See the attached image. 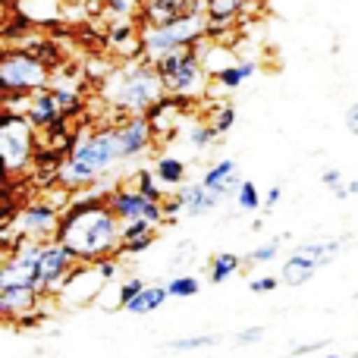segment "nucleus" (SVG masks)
Here are the masks:
<instances>
[{
	"mask_svg": "<svg viewBox=\"0 0 358 358\" xmlns=\"http://www.w3.org/2000/svg\"><path fill=\"white\" fill-rule=\"evenodd\" d=\"M340 245H343V239H321V242H305V245H299L296 252L308 255L317 267H327L330 261L340 255Z\"/></svg>",
	"mask_w": 358,
	"mask_h": 358,
	"instance_id": "nucleus-28",
	"label": "nucleus"
},
{
	"mask_svg": "<svg viewBox=\"0 0 358 358\" xmlns=\"http://www.w3.org/2000/svg\"><path fill=\"white\" fill-rule=\"evenodd\" d=\"M69 3H88V0H69Z\"/></svg>",
	"mask_w": 358,
	"mask_h": 358,
	"instance_id": "nucleus-46",
	"label": "nucleus"
},
{
	"mask_svg": "<svg viewBox=\"0 0 358 358\" xmlns=\"http://www.w3.org/2000/svg\"><path fill=\"white\" fill-rule=\"evenodd\" d=\"M117 142H120V157H123V161H132V157L145 155V151L157 142L148 113H132V117L120 120L117 123Z\"/></svg>",
	"mask_w": 358,
	"mask_h": 358,
	"instance_id": "nucleus-14",
	"label": "nucleus"
},
{
	"mask_svg": "<svg viewBox=\"0 0 358 358\" xmlns=\"http://www.w3.org/2000/svg\"><path fill=\"white\" fill-rule=\"evenodd\" d=\"M29 120L38 126L41 132H66V110H63L60 98H57L54 85L44 88V92H35L31 94V110H29Z\"/></svg>",
	"mask_w": 358,
	"mask_h": 358,
	"instance_id": "nucleus-16",
	"label": "nucleus"
},
{
	"mask_svg": "<svg viewBox=\"0 0 358 358\" xmlns=\"http://www.w3.org/2000/svg\"><path fill=\"white\" fill-rule=\"evenodd\" d=\"M189 258H192V242L185 239V242H179V252L170 258V267H179L182 261H189Z\"/></svg>",
	"mask_w": 358,
	"mask_h": 358,
	"instance_id": "nucleus-43",
	"label": "nucleus"
},
{
	"mask_svg": "<svg viewBox=\"0 0 358 358\" xmlns=\"http://www.w3.org/2000/svg\"><path fill=\"white\" fill-rule=\"evenodd\" d=\"M3 16L50 31L69 25V0H3Z\"/></svg>",
	"mask_w": 358,
	"mask_h": 358,
	"instance_id": "nucleus-9",
	"label": "nucleus"
},
{
	"mask_svg": "<svg viewBox=\"0 0 358 358\" xmlns=\"http://www.w3.org/2000/svg\"><path fill=\"white\" fill-rule=\"evenodd\" d=\"M110 208L117 210V217L123 223H132V220H148L155 223L157 229L167 223V210H164V201H151L145 198L136 185H117V189L107 195Z\"/></svg>",
	"mask_w": 358,
	"mask_h": 358,
	"instance_id": "nucleus-11",
	"label": "nucleus"
},
{
	"mask_svg": "<svg viewBox=\"0 0 358 358\" xmlns=\"http://www.w3.org/2000/svg\"><path fill=\"white\" fill-rule=\"evenodd\" d=\"M233 340H236V346H248V343H258V340H264V327H245V330H239Z\"/></svg>",
	"mask_w": 358,
	"mask_h": 358,
	"instance_id": "nucleus-39",
	"label": "nucleus"
},
{
	"mask_svg": "<svg viewBox=\"0 0 358 358\" xmlns=\"http://www.w3.org/2000/svg\"><path fill=\"white\" fill-rule=\"evenodd\" d=\"M223 334H198V336H182V340H170L167 349L173 352H195V349H210V346H220Z\"/></svg>",
	"mask_w": 358,
	"mask_h": 358,
	"instance_id": "nucleus-31",
	"label": "nucleus"
},
{
	"mask_svg": "<svg viewBox=\"0 0 358 358\" xmlns=\"http://www.w3.org/2000/svg\"><path fill=\"white\" fill-rule=\"evenodd\" d=\"M142 29H145V60L157 63L179 48H192V44L204 41L210 35V16L208 10H195L167 25H142Z\"/></svg>",
	"mask_w": 358,
	"mask_h": 358,
	"instance_id": "nucleus-6",
	"label": "nucleus"
},
{
	"mask_svg": "<svg viewBox=\"0 0 358 358\" xmlns=\"http://www.w3.org/2000/svg\"><path fill=\"white\" fill-rule=\"evenodd\" d=\"M280 245H283V239H271V242H267V245H261V248H255V252H248L245 264H267V261H273V258H277Z\"/></svg>",
	"mask_w": 358,
	"mask_h": 358,
	"instance_id": "nucleus-34",
	"label": "nucleus"
},
{
	"mask_svg": "<svg viewBox=\"0 0 358 358\" xmlns=\"http://www.w3.org/2000/svg\"><path fill=\"white\" fill-rule=\"evenodd\" d=\"M151 167H155L157 179H161L170 192H176L182 182H189V179H185L189 176V167H185V161L182 157H176V155H157Z\"/></svg>",
	"mask_w": 358,
	"mask_h": 358,
	"instance_id": "nucleus-24",
	"label": "nucleus"
},
{
	"mask_svg": "<svg viewBox=\"0 0 358 358\" xmlns=\"http://www.w3.org/2000/svg\"><path fill=\"white\" fill-rule=\"evenodd\" d=\"M117 258H120V255H110V258L94 261V264H98V273L107 280V283H110V280H117V271H120V261Z\"/></svg>",
	"mask_w": 358,
	"mask_h": 358,
	"instance_id": "nucleus-37",
	"label": "nucleus"
},
{
	"mask_svg": "<svg viewBox=\"0 0 358 358\" xmlns=\"http://www.w3.org/2000/svg\"><path fill=\"white\" fill-rule=\"evenodd\" d=\"M167 98V85H164L161 73L151 60L126 63L123 69L113 73L110 82V104L117 107L123 117L132 113H148L157 101Z\"/></svg>",
	"mask_w": 358,
	"mask_h": 358,
	"instance_id": "nucleus-3",
	"label": "nucleus"
},
{
	"mask_svg": "<svg viewBox=\"0 0 358 358\" xmlns=\"http://www.w3.org/2000/svg\"><path fill=\"white\" fill-rule=\"evenodd\" d=\"M50 85H54V69L44 57H38L35 50L3 48V54H0V94H35Z\"/></svg>",
	"mask_w": 358,
	"mask_h": 358,
	"instance_id": "nucleus-7",
	"label": "nucleus"
},
{
	"mask_svg": "<svg viewBox=\"0 0 358 358\" xmlns=\"http://www.w3.org/2000/svg\"><path fill=\"white\" fill-rule=\"evenodd\" d=\"M349 185V195H358V179H352V182H346Z\"/></svg>",
	"mask_w": 358,
	"mask_h": 358,
	"instance_id": "nucleus-45",
	"label": "nucleus"
},
{
	"mask_svg": "<svg viewBox=\"0 0 358 358\" xmlns=\"http://www.w3.org/2000/svg\"><path fill=\"white\" fill-rule=\"evenodd\" d=\"M185 142H189L192 151H208L214 142H220L214 132V126L208 123V120H192L189 126H185Z\"/></svg>",
	"mask_w": 358,
	"mask_h": 358,
	"instance_id": "nucleus-29",
	"label": "nucleus"
},
{
	"mask_svg": "<svg viewBox=\"0 0 358 358\" xmlns=\"http://www.w3.org/2000/svg\"><path fill=\"white\" fill-rule=\"evenodd\" d=\"M198 44H192V48H179V50H173V54L164 57V60L155 63L157 73H161V79H164V85H167V94L176 98L179 104H185V107L198 104V101H208L210 82H214V76L208 73L201 54H198Z\"/></svg>",
	"mask_w": 358,
	"mask_h": 358,
	"instance_id": "nucleus-4",
	"label": "nucleus"
},
{
	"mask_svg": "<svg viewBox=\"0 0 358 358\" xmlns=\"http://www.w3.org/2000/svg\"><path fill=\"white\" fill-rule=\"evenodd\" d=\"M38 132L41 129L29 117L0 110V157H3V170L10 182L35 167L38 155H41Z\"/></svg>",
	"mask_w": 358,
	"mask_h": 358,
	"instance_id": "nucleus-5",
	"label": "nucleus"
},
{
	"mask_svg": "<svg viewBox=\"0 0 358 358\" xmlns=\"http://www.w3.org/2000/svg\"><path fill=\"white\" fill-rule=\"evenodd\" d=\"M167 289L173 299H195L201 292V283L198 277H189V273H176V277L167 280Z\"/></svg>",
	"mask_w": 358,
	"mask_h": 358,
	"instance_id": "nucleus-32",
	"label": "nucleus"
},
{
	"mask_svg": "<svg viewBox=\"0 0 358 358\" xmlns=\"http://www.w3.org/2000/svg\"><path fill=\"white\" fill-rule=\"evenodd\" d=\"M142 289H145V280H142V277L120 280V296H123V308H126V302H132V299H136Z\"/></svg>",
	"mask_w": 358,
	"mask_h": 358,
	"instance_id": "nucleus-35",
	"label": "nucleus"
},
{
	"mask_svg": "<svg viewBox=\"0 0 358 358\" xmlns=\"http://www.w3.org/2000/svg\"><path fill=\"white\" fill-rule=\"evenodd\" d=\"M346 358H358V352H355V355H346Z\"/></svg>",
	"mask_w": 358,
	"mask_h": 358,
	"instance_id": "nucleus-48",
	"label": "nucleus"
},
{
	"mask_svg": "<svg viewBox=\"0 0 358 358\" xmlns=\"http://www.w3.org/2000/svg\"><path fill=\"white\" fill-rule=\"evenodd\" d=\"M346 129L352 132V136H358V101L352 107H346Z\"/></svg>",
	"mask_w": 358,
	"mask_h": 358,
	"instance_id": "nucleus-44",
	"label": "nucleus"
},
{
	"mask_svg": "<svg viewBox=\"0 0 358 358\" xmlns=\"http://www.w3.org/2000/svg\"><path fill=\"white\" fill-rule=\"evenodd\" d=\"M107 54L120 57L123 63H136L145 60V29L138 19H117L107 29Z\"/></svg>",
	"mask_w": 358,
	"mask_h": 358,
	"instance_id": "nucleus-12",
	"label": "nucleus"
},
{
	"mask_svg": "<svg viewBox=\"0 0 358 358\" xmlns=\"http://www.w3.org/2000/svg\"><path fill=\"white\" fill-rule=\"evenodd\" d=\"M79 264L82 261L63 242H44L41 258H38V289H41V296H57Z\"/></svg>",
	"mask_w": 358,
	"mask_h": 358,
	"instance_id": "nucleus-10",
	"label": "nucleus"
},
{
	"mask_svg": "<svg viewBox=\"0 0 358 358\" xmlns=\"http://www.w3.org/2000/svg\"><path fill=\"white\" fill-rule=\"evenodd\" d=\"M283 283L280 277H258V280H248V289L258 292V296H264V292H273L277 286Z\"/></svg>",
	"mask_w": 358,
	"mask_h": 358,
	"instance_id": "nucleus-38",
	"label": "nucleus"
},
{
	"mask_svg": "<svg viewBox=\"0 0 358 358\" xmlns=\"http://www.w3.org/2000/svg\"><path fill=\"white\" fill-rule=\"evenodd\" d=\"M176 192L182 195V201H185V214H189V217L210 214V210H217V208H220V201H223V198H220V195H214V192H210L208 185L201 182V179H198V182H182Z\"/></svg>",
	"mask_w": 358,
	"mask_h": 358,
	"instance_id": "nucleus-21",
	"label": "nucleus"
},
{
	"mask_svg": "<svg viewBox=\"0 0 358 358\" xmlns=\"http://www.w3.org/2000/svg\"><path fill=\"white\" fill-rule=\"evenodd\" d=\"M120 157L117 126H98V129H82L79 136L73 132V148L57 167V179L63 189H85L98 176L110 173Z\"/></svg>",
	"mask_w": 358,
	"mask_h": 358,
	"instance_id": "nucleus-2",
	"label": "nucleus"
},
{
	"mask_svg": "<svg viewBox=\"0 0 358 358\" xmlns=\"http://www.w3.org/2000/svg\"><path fill=\"white\" fill-rule=\"evenodd\" d=\"M321 271V267L315 264V261L308 258V255H302V252H296V255H289V258L283 261V271H280V280H283V286H302V283H308L315 273Z\"/></svg>",
	"mask_w": 358,
	"mask_h": 358,
	"instance_id": "nucleus-23",
	"label": "nucleus"
},
{
	"mask_svg": "<svg viewBox=\"0 0 358 358\" xmlns=\"http://www.w3.org/2000/svg\"><path fill=\"white\" fill-rule=\"evenodd\" d=\"M248 0H208V16H210V31L217 29H236L242 19Z\"/></svg>",
	"mask_w": 358,
	"mask_h": 358,
	"instance_id": "nucleus-22",
	"label": "nucleus"
},
{
	"mask_svg": "<svg viewBox=\"0 0 358 358\" xmlns=\"http://www.w3.org/2000/svg\"><path fill=\"white\" fill-rule=\"evenodd\" d=\"M185 110H189V107L179 104V101L170 98V94L164 101H157V104L148 110V120H151V126H155V136L157 138H173L176 126H179V120H182Z\"/></svg>",
	"mask_w": 358,
	"mask_h": 358,
	"instance_id": "nucleus-20",
	"label": "nucleus"
},
{
	"mask_svg": "<svg viewBox=\"0 0 358 358\" xmlns=\"http://www.w3.org/2000/svg\"><path fill=\"white\" fill-rule=\"evenodd\" d=\"M38 302H41V292L35 286H22V283L0 286V315H3L6 324H16L22 315L35 311Z\"/></svg>",
	"mask_w": 358,
	"mask_h": 358,
	"instance_id": "nucleus-17",
	"label": "nucleus"
},
{
	"mask_svg": "<svg viewBox=\"0 0 358 358\" xmlns=\"http://www.w3.org/2000/svg\"><path fill=\"white\" fill-rule=\"evenodd\" d=\"M132 185H136L138 192H142L145 198H151V201H164L167 198V185L157 179V173H155V167H142V170H136L132 173Z\"/></svg>",
	"mask_w": 358,
	"mask_h": 358,
	"instance_id": "nucleus-27",
	"label": "nucleus"
},
{
	"mask_svg": "<svg viewBox=\"0 0 358 358\" xmlns=\"http://www.w3.org/2000/svg\"><path fill=\"white\" fill-rule=\"evenodd\" d=\"M204 120L214 126L217 138H223V136H227V132L236 126V107H233V104H223V101H210L208 117H204Z\"/></svg>",
	"mask_w": 358,
	"mask_h": 358,
	"instance_id": "nucleus-30",
	"label": "nucleus"
},
{
	"mask_svg": "<svg viewBox=\"0 0 358 358\" xmlns=\"http://www.w3.org/2000/svg\"><path fill=\"white\" fill-rule=\"evenodd\" d=\"M245 264V258H239L236 252H217L214 258H210V264H208V277H210V283H227L233 273H239V267Z\"/></svg>",
	"mask_w": 358,
	"mask_h": 358,
	"instance_id": "nucleus-26",
	"label": "nucleus"
},
{
	"mask_svg": "<svg viewBox=\"0 0 358 358\" xmlns=\"http://www.w3.org/2000/svg\"><path fill=\"white\" fill-rule=\"evenodd\" d=\"M327 358H343V355H327Z\"/></svg>",
	"mask_w": 358,
	"mask_h": 358,
	"instance_id": "nucleus-47",
	"label": "nucleus"
},
{
	"mask_svg": "<svg viewBox=\"0 0 358 358\" xmlns=\"http://www.w3.org/2000/svg\"><path fill=\"white\" fill-rule=\"evenodd\" d=\"M317 349H327V340H315V343H299V346H292L289 358H299V355H311V352H317Z\"/></svg>",
	"mask_w": 358,
	"mask_h": 358,
	"instance_id": "nucleus-41",
	"label": "nucleus"
},
{
	"mask_svg": "<svg viewBox=\"0 0 358 358\" xmlns=\"http://www.w3.org/2000/svg\"><path fill=\"white\" fill-rule=\"evenodd\" d=\"M195 10H208V0H138L136 19L142 25H167Z\"/></svg>",
	"mask_w": 358,
	"mask_h": 358,
	"instance_id": "nucleus-15",
	"label": "nucleus"
},
{
	"mask_svg": "<svg viewBox=\"0 0 358 358\" xmlns=\"http://www.w3.org/2000/svg\"><path fill=\"white\" fill-rule=\"evenodd\" d=\"M101 13H113V16L126 19L132 13V3L129 0H101Z\"/></svg>",
	"mask_w": 358,
	"mask_h": 358,
	"instance_id": "nucleus-36",
	"label": "nucleus"
},
{
	"mask_svg": "<svg viewBox=\"0 0 358 358\" xmlns=\"http://www.w3.org/2000/svg\"><path fill=\"white\" fill-rule=\"evenodd\" d=\"M261 204H264V198H261L258 185L248 182V179H242L239 192H236V208H239L242 214H248V210H258Z\"/></svg>",
	"mask_w": 358,
	"mask_h": 358,
	"instance_id": "nucleus-33",
	"label": "nucleus"
},
{
	"mask_svg": "<svg viewBox=\"0 0 358 358\" xmlns=\"http://www.w3.org/2000/svg\"><path fill=\"white\" fill-rule=\"evenodd\" d=\"M280 198H283V189H280V185H273V189L264 195V204H261V210H264V214H271V210L280 204Z\"/></svg>",
	"mask_w": 358,
	"mask_h": 358,
	"instance_id": "nucleus-42",
	"label": "nucleus"
},
{
	"mask_svg": "<svg viewBox=\"0 0 358 358\" xmlns=\"http://www.w3.org/2000/svg\"><path fill=\"white\" fill-rule=\"evenodd\" d=\"M201 182L208 185V189L214 192V195L227 198L229 192H239V185H242V179H239V167H236L233 157H220V161L210 164V167L201 173Z\"/></svg>",
	"mask_w": 358,
	"mask_h": 358,
	"instance_id": "nucleus-18",
	"label": "nucleus"
},
{
	"mask_svg": "<svg viewBox=\"0 0 358 358\" xmlns=\"http://www.w3.org/2000/svg\"><path fill=\"white\" fill-rule=\"evenodd\" d=\"M255 73H258V66H255L252 60H236L233 66L220 69V73L214 76V82H210L208 101H220V94H229V92H236V88H242Z\"/></svg>",
	"mask_w": 358,
	"mask_h": 358,
	"instance_id": "nucleus-19",
	"label": "nucleus"
},
{
	"mask_svg": "<svg viewBox=\"0 0 358 358\" xmlns=\"http://www.w3.org/2000/svg\"><path fill=\"white\" fill-rule=\"evenodd\" d=\"M60 220H63V210H57L50 201H29V204H19L16 214L6 223H10L22 239L54 242L57 229H60Z\"/></svg>",
	"mask_w": 358,
	"mask_h": 358,
	"instance_id": "nucleus-8",
	"label": "nucleus"
},
{
	"mask_svg": "<svg viewBox=\"0 0 358 358\" xmlns=\"http://www.w3.org/2000/svg\"><path fill=\"white\" fill-rule=\"evenodd\" d=\"M324 185H327V189L330 192H334V195H336V192H340V189H346V182H343V173H340V170H334V167H330V170H324Z\"/></svg>",
	"mask_w": 358,
	"mask_h": 358,
	"instance_id": "nucleus-40",
	"label": "nucleus"
},
{
	"mask_svg": "<svg viewBox=\"0 0 358 358\" xmlns=\"http://www.w3.org/2000/svg\"><path fill=\"white\" fill-rule=\"evenodd\" d=\"M104 286H107V280L98 273V264H85V261H82V264L69 273V280L63 283V289L57 292V299L66 302V305L82 308V305L98 302V296H101Z\"/></svg>",
	"mask_w": 358,
	"mask_h": 358,
	"instance_id": "nucleus-13",
	"label": "nucleus"
},
{
	"mask_svg": "<svg viewBox=\"0 0 358 358\" xmlns=\"http://www.w3.org/2000/svg\"><path fill=\"white\" fill-rule=\"evenodd\" d=\"M57 242L69 248L79 261L94 264L101 258L123 252V220L104 198H73L63 208Z\"/></svg>",
	"mask_w": 358,
	"mask_h": 358,
	"instance_id": "nucleus-1",
	"label": "nucleus"
},
{
	"mask_svg": "<svg viewBox=\"0 0 358 358\" xmlns=\"http://www.w3.org/2000/svg\"><path fill=\"white\" fill-rule=\"evenodd\" d=\"M170 299V289H167V283H155V286H145L142 292H138L132 302H126V311L129 315H151V311H157L164 302Z\"/></svg>",
	"mask_w": 358,
	"mask_h": 358,
	"instance_id": "nucleus-25",
	"label": "nucleus"
}]
</instances>
